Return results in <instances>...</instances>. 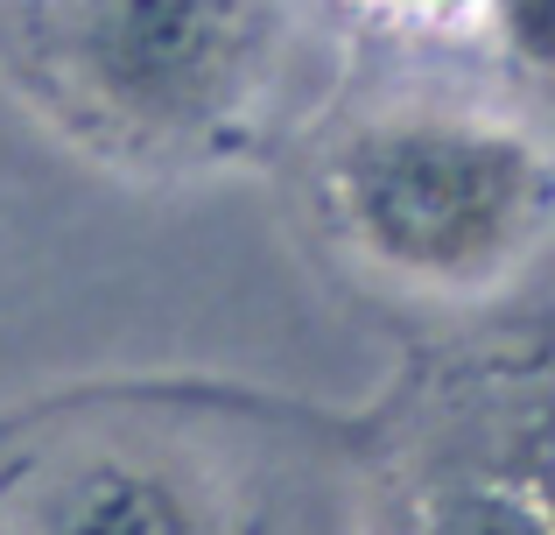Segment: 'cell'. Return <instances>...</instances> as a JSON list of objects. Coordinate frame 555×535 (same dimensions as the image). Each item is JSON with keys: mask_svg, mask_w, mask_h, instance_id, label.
Segmentation results:
<instances>
[{"mask_svg": "<svg viewBox=\"0 0 555 535\" xmlns=\"http://www.w3.org/2000/svg\"><path fill=\"white\" fill-rule=\"evenodd\" d=\"M317 212L359 268L415 296H492L548 240L555 155L506 113L401 99L338 127Z\"/></svg>", "mask_w": 555, "mask_h": 535, "instance_id": "6da1fadb", "label": "cell"}, {"mask_svg": "<svg viewBox=\"0 0 555 535\" xmlns=\"http://www.w3.org/2000/svg\"><path fill=\"white\" fill-rule=\"evenodd\" d=\"M50 106L141 169H211L260 135L288 71L282 0H28Z\"/></svg>", "mask_w": 555, "mask_h": 535, "instance_id": "7a4b0ae2", "label": "cell"}, {"mask_svg": "<svg viewBox=\"0 0 555 535\" xmlns=\"http://www.w3.org/2000/svg\"><path fill=\"white\" fill-rule=\"evenodd\" d=\"M373 8L415 28H443V36L492 28L506 56H520L528 71H555V0H373Z\"/></svg>", "mask_w": 555, "mask_h": 535, "instance_id": "5b68a950", "label": "cell"}, {"mask_svg": "<svg viewBox=\"0 0 555 535\" xmlns=\"http://www.w3.org/2000/svg\"><path fill=\"white\" fill-rule=\"evenodd\" d=\"M366 535H555V359L443 373L393 437Z\"/></svg>", "mask_w": 555, "mask_h": 535, "instance_id": "3957f363", "label": "cell"}, {"mask_svg": "<svg viewBox=\"0 0 555 535\" xmlns=\"http://www.w3.org/2000/svg\"><path fill=\"white\" fill-rule=\"evenodd\" d=\"M0 535H254L232 472L155 416H70L0 466Z\"/></svg>", "mask_w": 555, "mask_h": 535, "instance_id": "277c9868", "label": "cell"}]
</instances>
